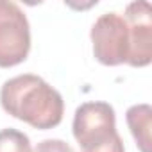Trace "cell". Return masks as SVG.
Returning <instances> with one entry per match:
<instances>
[{"mask_svg":"<svg viewBox=\"0 0 152 152\" xmlns=\"http://www.w3.org/2000/svg\"><path fill=\"white\" fill-rule=\"evenodd\" d=\"M0 104L11 116L43 131L59 125L64 113L61 93L32 73L6 81L0 90Z\"/></svg>","mask_w":152,"mask_h":152,"instance_id":"cell-1","label":"cell"},{"mask_svg":"<svg viewBox=\"0 0 152 152\" xmlns=\"http://www.w3.org/2000/svg\"><path fill=\"white\" fill-rule=\"evenodd\" d=\"M73 138L81 152H125L116 131V115L107 102H84L73 116Z\"/></svg>","mask_w":152,"mask_h":152,"instance_id":"cell-2","label":"cell"},{"mask_svg":"<svg viewBox=\"0 0 152 152\" xmlns=\"http://www.w3.org/2000/svg\"><path fill=\"white\" fill-rule=\"evenodd\" d=\"M31 50V27L15 2L0 0V68L23 63Z\"/></svg>","mask_w":152,"mask_h":152,"instance_id":"cell-3","label":"cell"},{"mask_svg":"<svg viewBox=\"0 0 152 152\" xmlns=\"http://www.w3.org/2000/svg\"><path fill=\"white\" fill-rule=\"evenodd\" d=\"M93 54L99 63L106 66H118L127 63L131 52V34L127 22L118 13H106L97 18L91 27Z\"/></svg>","mask_w":152,"mask_h":152,"instance_id":"cell-4","label":"cell"},{"mask_svg":"<svg viewBox=\"0 0 152 152\" xmlns=\"http://www.w3.org/2000/svg\"><path fill=\"white\" fill-rule=\"evenodd\" d=\"M129 34L131 52L127 64L141 68L152 61V7L148 2H132L125 7L124 15Z\"/></svg>","mask_w":152,"mask_h":152,"instance_id":"cell-5","label":"cell"},{"mask_svg":"<svg viewBox=\"0 0 152 152\" xmlns=\"http://www.w3.org/2000/svg\"><path fill=\"white\" fill-rule=\"evenodd\" d=\"M127 125L131 129L132 138L141 152H150L152 148V107L148 104H136L131 106L125 113Z\"/></svg>","mask_w":152,"mask_h":152,"instance_id":"cell-6","label":"cell"},{"mask_svg":"<svg viewBox=\"0 0 152 152\" xmlns=\"http://www.w3.org/2000/svg\"><path fill=\"white\" fill-rule=\"evenodd\" d=\"M0 152H32L31 140L18 129L0 131Z\"/></svg>","mask_w":152,"mask_h":152,"instance_id":"cell-7","label":"cell"},{"mask_svg":"<svg viewBox=\"0 0 152 152\" xmlns=\"http://www.w3.org/2000/svg\"><path fill=\"white\" fill-rule=\"evenodd\" d=\"M34 152H73V148L63 140H43L36 145Z\"/></svg>","mask_w":152,"mask_h":152,"instance_id":"cell-8","label":"cell"}]
</instances>
